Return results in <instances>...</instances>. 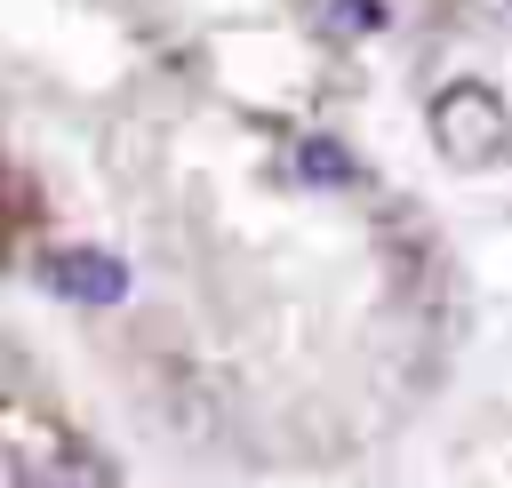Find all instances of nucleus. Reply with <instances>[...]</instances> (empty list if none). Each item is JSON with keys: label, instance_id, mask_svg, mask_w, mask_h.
<instances>
[{"label": "nucleus", "instance_id": "obj_1", "mask_svg": "<svg viewBox=\"0 0 512 488\" xmlns=\"http://www.w3.org/2000/svg\"><path fill=\"white\" fill-rule=\"evenodd\" d=\"M56 288L80 296V304H120V296H128V272H120L112 256H96V248H80V256L56 264Z\"/></svg>", "mask_w": 512, "mask_h": 488}, {"label": "nucleus", "instance_id": "obj_2", "mask_svg": "<svg viewBox=\"0 0 512 488\" xmlns=\"http://www.w3.org/2000/svg\"><path fill=\"white\" fill-rule=\"evenodd\" d=\"M440 136L464 144V152L496 144V96H488V88H456V96L440 104Z\"/></svg>", "mask_w": 512, "mask_h": 488}, {"label": "nucleus", "instance_id": "obj_3", "mask_svg": "<svg viewBox=\"0 0 512 488\" xmlns=\"http://www.w3.org/2000/svg\"><path fill=\"white\" fill-rule=\"evenodd\" d=\"M304 176H328V184H344L352 168H344V152H336V144H312V152H304Z\"/></svg>", "mask_w": 512, "mask_h": 488}, {"label": "nucleus", "instance_id": "obj_4", "mask_svg": "<svg viewBox=\"0 0 512 488\" xmlns=\"http://www.w3.org/2000/svg\"><path fill=\"white\" fill-rule=\"evenodd\" d=\"M336 8H344V24H360V32H376V24H384V8H376V0H336Z\"/></svg>", "mask_w": 512, "mask_h": 488}]
</instances>
